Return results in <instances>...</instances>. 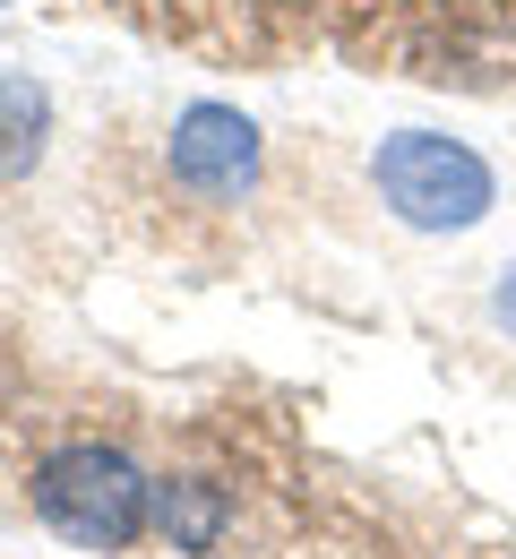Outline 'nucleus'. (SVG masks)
Listing matches in <instances>:
<instances>
[{"label": "nucleus", "mask_w": 516, "mask_h": 559, "mask_svg": "<svg viewBox=\"0 0 516 559\" xmlns=\"http://www.w3.org/2000/svg\"><path fill=\"white\" fill-rule=\"evenodd\" d=\"M172 181L199 190V199H241L259 181V121L232 112V104H190L172 121V146H164Z\"/></svg>", "instance_id": "3"}, {"label": "nucleus", "mask_w": 516, "mask_h": 559, "mask_svg": "<svg viewBox=\"0 0 516 559\" xmlns=\"http://www.w3.org/2000/svg\"><path fill=\"white\" fill-rule=\"evenodd\" d=\"M216 490H199V483H172L164 490V534H172V543H190V551H207V543H216Z\"/></svg>", "instance_id": "5"}, {"label": "nucleus", "mask_w": 516, "mask_h": 559, "mask_svg": "<svg viewBox=\"0 0 516 559\" xmlns=\"http://www.w3.org/2000/svg\"><path fill=\"white\" fill-rule=\"evenodd\" d=\"M370 190H379V207L396 215V224H413V233H473L491 215V199H500L491 164L465 139H447V130H396V139H379Z\"/></svg>", "instance_id": "2"}, {"label": "nucleus", "mask_w": 516, "mask_h": 559, "mask_svg": "<svg viewBox=\"0 0 516 559\" xmlns=\"http://www.w3.org/2000/svg\"><path fill=\"white\" fill-rule=\"evenodd\" d=\"M500 319H508V328H516V267H508V276H500Z\"/></svg>", "instance_id": "6"}, {"label": "nucleus", "mask_w": 516, "mask_h": 559, "mask_svg": "<svg viewBox=\"0 0 516 559\" xmlns=\"http://www.w3.org/2000/svg\"><path fill=\"white\" fill-rule=\"evenodd\" d=\"M35 516L77 543V551H130L139 534H147L155 516V483L121 456V448H104V439H77V448H52L44 465H35Z\"/></svg>", "instance_id": "1"}, {"label": "nucleus", "mask_w": 516, "mask_h": 559, "mask_svg": "<svg viewBox=\"0 0 516 559\" xmlns=\"http://www.w3.org/2000/svg\"><path fill=\"white\" fill-rule=\"evenodd\" d=\"M44 130H52V95H44L26 70H0V181L35 173Z\"/></svg>", "instance_id": "4"}]
</instances>
